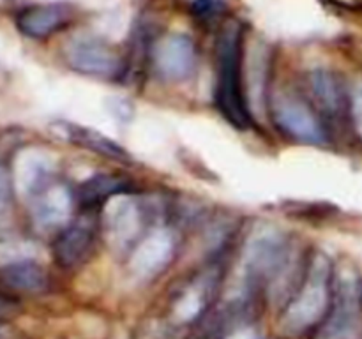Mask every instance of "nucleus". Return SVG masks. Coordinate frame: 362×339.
Listing matches in <instances>:
<instances>
[{
  "instance_id": "obj_2",
  "label": "nucleus",
  "mask_w": 362,
  "mask_h": 339,
  "mask_svg": "<svg viewBox=\"0 0 362 339\" xmlns=\"http://www.w3.org/2000/svg\"><path fill=\"white\" fill-rule=\"evenodd\" d=\"M332 300H334L332 265L325 254H317L311 260L303 285L283 307V328L290 334H303L317 327L331 311Z\"/></svg>"
},
{
  "instance_id": "obj_8",
  "label": "nucleus",
  "mask_w": 362,
  "mask_h": 339,
  "mask_svg": "<svg viewBox=\"0 0 362 339\" xmlns=\"http://www.w3.org/2000/svg\"><path fill=\"white\" fill-rule=\"evenodd\" d=\"M177 239L172 230L156 228L138 240L129 256V268L138 279L156 278L175 256Z\"/></svg>"
},
{
  "instance_id": "obj_22",
  "label": "nucleus",
  "mask_w": 362,
  "mask_h": 339,
  "mask_svg": "<svg viewBox=\"0 0 362 339\" xmlns=\"http://www.w3.org/2000/svg\"><path fill=\"white\" fill-rule=\"evenodd\" d=\"M18 311H20V304H18L16 300L0 295V321L9 320V318L14 316Z\"/></svg>"
},
{
  "instance_id": "obj_13",
  "label": "nucleus",
  "mask_w": 362,
  "mask_h": 339,
  "mask_svg": "<svg viewBox=\"0 0 362 339\" xmlns=\"http://www.w3.org/2000/svg\"><path fill=\"white\" fill-rule=\"evenodd\" d=\"M53 161L42 150H27L18 157L16 182L27 196L34 198L53 184Z\"/></svg>"
},
{
  "instance_id": "obj_21",
  "label": "nucleus",
  "mask_w": 362,
  "mask_h": 339,
  "mask_svg": "<svg viewBox=\"0 0 362 339\" xmlns=\"http://www.w3.org/2000/svg\"><path fill=\"white\" fill-rule=\"evenodd\" d=\"M221 4L219 0H194L193 13L198 18H212L219 13Z\"/></svg>"
},
{
  "instance_id": "obj_17",
  "label": "nucleus",
  "mask_w": 362,
  "mask_h": 339,
  "mask_svg": "<svg viewBox=\"0 0 362 339\" xmlns=\"http://www.w3.org/2000/svg\"><path fill=\"white\" fill-rule=\"evenodd\" d=\"M127 184L122 177L110 175V173H98L81 182L80 186V200L85 205L103 203V201L112 200L117 194H122Z\"/></svg>"
},
{
  "instance_id": "obj_25",
  "label": "nucleus",
  "mask_w": 362,
  "mask_h": 339,
  "mask_svg": "<svg viewBox=\"0 0 362 339\" xmlns=\"http://www.w3.org/2000/svg\"><path fill=\"white\" fill-rule=\"evenodd\" d=\"M0 338H2V331H0Z\"/></svg>"
},
{
  "instance_id": "obj_20",
  "label": "nucleus",
  "mask_w": 362,
  "mask_h": 339,
  "mask_svg": "<svg viewBox=\"0 0 362 339\" xmlns=\"http://www.w3.org/2000/svg\"><path fill=\"white\" fill-rule=\"evenodd\" d=\"M350 115H352L354 129L362 140V81L356 83L350 94Z\"/></svg>"
},
{
  "instance_id": "obj_7",
  "label": "nucleus",
  "mask_w": 362,
  "mask_h": 339,
  "mask_svg": "<svg viewBox=\"0 0 362 339\" xmlns=\"http://www.w3.org/2000/svg\"><path fill=\"white\" fill-rule=\"evenodd\" d=\"M144 225V212L133 196L117 194L106 201L103 226L108 242L117 251H129L138 244Z\"/></svg>"
},
{
  "instance_id": "obj_4",
  "label": "nucleus",
  "mask_w": 362,
  "mask_h": 339,
  "mask_svg": "<svg viewBox=\"0 0 362 339\" xmlns=\"http://www.w3.org/2000/svg\"><path fill=\"white\" fill-rule=\"evenodd\" d=\"M359 281L349 274L338 278L332 307L322 321L317 339H357L361 325Z\"/></svg>"
},
{
  "instance_id": "obj_16",
  "label": "nucleus",
  "mask_w": 362,
  "mask_h": 339,
  "mask_svg": "<svg viewBox=\"0 0 362 339\" xmlns=\"http://www.w3.org/2000/svg\"><path fill=\"white\" fill-rule=\"evenodd\" d=\"M310 80L315 97L320 102L322 108L331 113V115H338L346 101L345 90H343L338 78L329 73V71L320 69L311 73Z\"/></svg>"
},
{
  "instance_id": "obj_19",
  "label": "nucleus",
  "mask_w": 362,
  "mask_h": 339,
  "mask_svg": "<svg viewBox=\"0 0 362 339\" xmlns=\"http://www.w3.org/2000/svg\"><path fill=\"white\" fill-rule=\"evenodd\" d=\"M11 203H13V179L9 172L0 165V218L11 210Z\"/></svg>"
},
{
  "instance_id": "obj_18",
  "label": "nucleus",
  "mask_w": 362,
  "mask_h": 339,
  "mask_svg": "<svg viewBox=\"0 0 362 339\" xmlns=\"http://www.w3.org/2000/svg\"><path fill=\"white\" fill-rule=\"evenodd\" d=\"M209 302V285L198 282L197 286H189L175 302V316L182 323H191L198 320L204 313Z\"/></svg>"
},
{
  "instance_id": "obj_14",
  "label": "nucleus",
  "mask_w": 362,
  "mask_h": 339,
  "mask_svg": "<svg viewBox=\"0 0 362 339\" xmlns=\"http://www.w3.org/2000/svg\"><path fill=\"white\" fill-rule=\"evenodd\" d=\"M55 129L60 131L62 136L67 141H71V143H76L80 147L88 148V150L95 152V154L103 155V157L113 159V161L119 162H126L131 159L126 148L120 147L117 141H113L106 134L90 129V127L76 126V124L71 122H59L55 126Z\"/></svg>"
},
{
  "instance_id": "obj_3",
  "label": "nucleus",
  "mask_w": 362,
  "mask_h": 339,
  "mask_svg": "<svg viewBox=\"0 0 362 339\" xmlns=\"http://www.w3.org/2000/svg\"><path fill=\"white\" fill-rule=\"evenodd\" d=\"M216 101L223 117L237 129L250 127V113L240 88V28L230 25L218 42V85Z\"/></svg>"
},
{
  "instance_id": "obj_10",
  "label": "nucleus",
  "mask_w": 362,
  "mask_h": 339,
  "mask_svg": "<svg viewBox=\"0 0 362 339\" xmlns=\"http://www.w3.org/2000/svg\"><path fill=\"white\" fill-rule=\"evenodd\" d=\"M73 212V196L62 184H49L32 198V221L42 232L64 230Z\"/></svg>"
},
{
  "instance_id": "obj_15",
  "label": "nucleus",
  "mask_w": 362,
  "mask_h": 339,
  "mask_svg": "<svg viewBox=\"0 0 362 339\" xmlns=\"http://www.w3.org/2000/svg\"><path fill=\"white\" fill-rule=\"evenodd\" d=\"M0 279L11 290L23 293H39L48 286L45 268L28 258L4 265L0 268Z\"/></svg>"
},
{
  "instance_id": "obj_9",
  "label": "nucleus",
  "mask_w": 362,
  "mask_h": 339,
  "mask_svg": "<svg viewBox=\"0 0 362 339\" xmlns=\"http://www.w3.org/2000/svg\"><path fill=\"white\" fill-rule=\"evenodd\" d=\"M156 71L168 81H186L197 67V48L184 34H168L154 46Z\"/></svg>"
},
{
  "instance_id": "obj_12",
  "label": "nucleus",
  "mask_w": 362,
  "mask_h": 339,
  "mask_svg": "<svg viewBox=\"0 0 362 339\" xmlns=\"http://www.w3.org/2000/svg\"><path fill=\"white\" fill-rule=\"evenodd\" d=\"M95 232L88 222L66 226L53 244V256L62 268L80 267L94 247Z\"/></svg>"
},
{
  "instance_id": "obj_23",
  "label": "nucleus",
  "mask_w": 362,
  "mask_h": 339,
  "mask_svg": "<svg viewBox=\"0 0 362 339\" xmlns=\"http://www.w3.org/2000/svg\"><path fill=\"white\" fill-rule=\"evenodd\" d=\"M225 339H260V335L253 331V328L247 327H237L235 331L230 332Z\"/></svg>"
},
{
  "instance_id": "obj_6",
  "label": "nucleus",
  "mask_w": 362,
  "mask_h": 339,
  "mask_svg": "<svg viewBox=\"0 0 362 339\" xmlns=\"http://www.w3.org/2000/svg\"><path fill=\"white\" fill-rule=\"evenodd\" d=\"M272 115L279 129L300 143L322 145L327 140L324 126L313 109L296 95H279L272 106Z\"/></svg>"
},
{
  "instance_id": "obj_1",
  "label": "nucleus",
  "mask_w": 362,
  "mask_h": 339,
  "mask_svg": "<svg viewBox=\"0 0 362 339\" xmlns=\"http://www.w3.org/2000/svg\"><path fill=\"white\" fill-rule=\"evenodd\" d=\"M247 282L269 285L274 302L288 304L293 297L292 251L285 233L274 226H262L250 237L244 249Z\"/></svg>"
},
{
  "instance_id": "obj_11",
  "label": "nucleus",
  "mask_w": 362,
  "mask_h": 339,
  "mask_svg": "<svg viewBox=\"0 0 362 339\" xmlns=\"http://www.w3.org/2000/svg\"><path fill=\"white\" fill-rule=\"evenodd\" d=\"M71 20L69 7L62 4H39L27 7L16 18L18 30L30 39H46L66 27Z\"/></svg>"
},
{
  "instance_id": "obj_24",
  "label": "nucleus",
  "mask_w": 362,
  "mask_h": 339,
  "mask_svg": "<svg viewBox=\"0 0 362 339\" xmlns=\"http://www.w3.org/2000/svg\"><path fill=\"white\" fill-rule=\"evenodd\" d=\"M359 300H361V307H362V281L359 282Z\"/></svg>"
},
{
  "instance_id": "obj_5",
  "label": "nucleus",
  "mask_w": 362,
  "mask_h": 339,
  "mask_svg": "<svg viewBox=\"0 0 362 339\" xmlns=\"http://www.w3.org/2000/svg\"><path fill=\"white\" fill-rule=\"evenodd\" d=\"M64 53L71 69L87 76L115 78L122 69V60L115 49L94 35H74L67 41Z\"/></svg>"
}]
</instances>
